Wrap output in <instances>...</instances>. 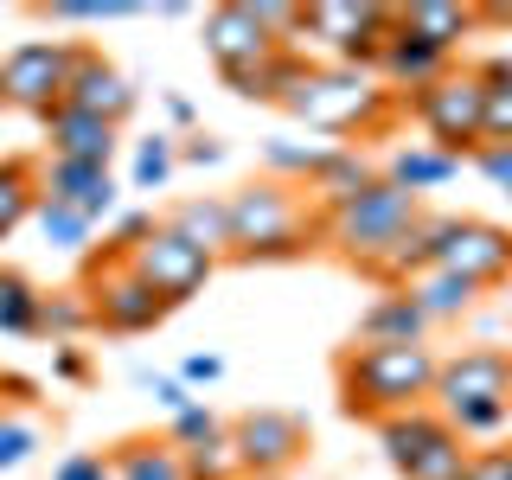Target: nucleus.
<instances>
[{"label": "nucleus", "mask_w": 512, "mask_h": 480, "mask_svg": "<svg viewBox=\"0 0 512 480\" xmlns=\"http://www.w3.org/2000/svg\"><path fill=\"white\" fill-rule=\"evenodd\" d=\"M320 237V205L308 186L288 180H250L231 192V256L237 263H295Z\"/></svg>", "instance_id": "obj_1"}, {"label": "nucleus", "mask_w": 512, "mask_h": 480, "mask_svg": "<svg viewBox=\"0 0 512 480\" xmlns=\"http://www.w3.org/2000/svg\"><path fill=\"white\" fill-rule=\"evenodd\" d=\"M436 378H442V359L429 346H352L340 359L346 410L372 416V423L436 404Z\"/></svg>", "instance_id": "obj_2"}, {"label": "nucleus", "mask_w": 512, "mask_h": 480, "mask_svg": "<svg viewBox=\"0 0 512 480\" xmlns=\"http://www.w3.org/2000/svg\"><path fill=\"white\" fill-rule=\"evenodd\" d=\"M436 410L461 442H487L512 423V352L506 346H468L442 359Z\"/></svg>", "instance_id": "obj_3"}, {"label": "nucleus", "mask_w": 512, "mask_h": 480, "mask_svg": "<svg viewBox=\"0 0 512 480\" xmlns=\"http://www.w3.org/2000/svg\"><path fill=\"white\" fill-rule=\"evenodd\" d=\"M391 109H397V96L372 71H352V64H314L301 77V90L288 96V116H301L314 135L340 141V148H346V135H372L378 122H391Z\"/></svg>", "instance_id": "obj_4"}, {"label": "nucleus", "mask_w": 512, "mask_h": 480, "mask_svg": "<svg viewBox=\"0 0 512 480\" xmlns=\"http://www.w3.org/2000/svg\"><path fill=\"white\" fill-rule=\"evenodd\" d=\"M416 218H423V205H416L404 186L378 180L372 192H359L352 205H340V212H320V244L340 250L352 269H372Z\"/></svg>", "instance_id": "obj_5"}, {"label": "nucleus", "mask_w": 512, "mask_h": 480, "mask_svg": "<svg viewBox=\"0 0 512 480\" xmlns=\"http://www.w3.org/2000/svg\"><path fill=\"white\" fill-rule=\"evenodd\" d=\"M397 109H410L429 128V148L442 154H480V128H487V84H480L474 64H455L442 84L397 96Z\"/></svg>", "instance_id": "obj_6"}, {"label": "nucleus", "mask_w": 512, "mask_h": 480, "mask_svg": "<svg viewBox=\"0 0 512 480\" xmlns=\"http://www.w3.org/2000/svg\"><path fill=\"white\" fill-rule=\"evenodd\" d=\"M84 295H90V308H96V327H103V333H122V340L154 333L160 320H167V295H160V288L141 276L122 250H103L90 263Z\"/></svg>", "instance_id": "obj_7"}, {"label": "nucleus", "mask_w": 512, "mask_h": 480, "mask_svg": "<svg viewBox=\"0 0 512 480\" xmlns=\"http://www.w3.org/2000/svg\"><path fill=\"white\" fill-rule=\"evenodd\" d=\"M77 71V45L71 39H26L0 58V103L26 109V116H52L64 103V84Z\"/></svg>", "instance_id": "obj_8"}, {"label": "nucleus", "mask_w": 512, "mask_h": 480, "mask_svg": "<svg viewBox=\"0 0 512 480\" xmlns=\"http://www.w3.org/2000/svg\"><path fill=\"white\" fill-rule=\"evenodd\" d=\"M128 263H135L141 276H148V282L160 288V295H167V308H180V301H192L205 282H212V269H218L212 256H205L199 244H186V237L173 231L167 218H160V231L148 237V244H135V250H128Z\"/></svg>", "instance_id": "obj_9"}, {"label": "nucleus", "mask_w": 512, "mask_h": 480, "mask_svg": "<svg viewBox=\"0 0 512 480\" xmlns=\"http://www.w3.org/2000/svg\"><path fill=\"white\" fill-rule=\"evenodd\" d=\"M231 442H237V455H244V474L282 480L301 461V448H308V423H301L295 410H244L231 423Z\"/></svg>", "instance_id": "obj_10"}, {"label": "nucleus", "mask_w": 512, "mask_h": 480, "mask_svg": "<svg viewBox=\"0 0 512 480\" xmlns=\"http://www.w3.org/2000/svg\"><path fill=\"white\" fill-rule=\"evenodd\" d=\"M436 269H455V276H468L480 288L506 282L512 276V231H506V224H493V218H448Z\"/></svg>", "instance_id": "obj_11"}, {"label": "nucleus", "mask_w": 512, "mask_h": 480, "mask_svg": "<svg viewBox=\"0 0 512 480\" xmlns=\"http://www.w3.org/2000/svg\"><path fill=\"white\" fill-rule=\"evenodd\" d=\"M199 39H205V58H212L224 77H231V71H250V64H263V58H276V52H282L276 32L256 20L250 0L212 7V13H205V26H199Z\"/></svg>", "instance_id": "obj_12"}, {"label": "nucleus", "mask_w": 512, "mask_h": 480, "mask_svg": "<svg viewBox=\"0 0 512 480\" xmlns=\"http://www.w3.org/2000/svg\"><path fill=\"white\" fill-rule=\"evenodd\" d=\"M135 103H141L135 77L116 71L96 45H77V71H71V84H64V109H84V116L122 128L128 116H135Z\"/></svg>", "instance_id": "obj_13"}, {"label": "nucleus", "mask_w": 512, "mask_h": 480, "mask_svg": "<svg viewBox=\"0 0 512 480\" xmlns=\"http://www.w3.org/2000/svg\"><path fill=\"white\" fill-rule=\"evenodd\" d=\"M39 199L71 205V212H84L90 224H109V218L122 212V186L109 180V167H84V160H52V154H45V167H39Z\"/></svg>", "instance_id": "obj_14"}, {"label": "nucleus", "mask_w": 512, "mask_h": 480, "mask_svg": "<svg viewBox=\"0 0 512 480\" xmlns=\"http://www.w3.org/2000/svg\"><path fill=\"white\" fill-rule=\"evenodd\" d=\"M448 71H455V58H448L442 45H429V39H416V32H404V26H397V32H391V45H384L378 84L391 90V96H416V90L442 84Z\"/></svg>", "instance_id": "obj_15"}, {"label": "nucleus", "mask_w": 512, "mask_h": 480, "mask_svg": "<svg viewBox=\"0 0 512 480\" xmlns=\"http://www.w3.org/2000/svg\"><path fill=\"white\" fill-rule=\"evenodd\" d=\"M45 148L52 160H84V167H109V154H116V122H96L84 109H52L45 116Z\"/></svg>", "instance_id": "obj_16"}, {"label": "nucleus", "mask_w": 512, "mask_h": 480, "mask_svg": "<svg viewBox=\"0 0 512 480\" xmlns=\"http://www.w3.org/2000/svg\"><path fill=\"white\" fill-rule=\"evenodd\" d=\"M423 333H429V314L410 301V288H384L372 308L359 314L352 346H423Z\"/></svg>", "instance_id": "obj_17"}, {"label": "nucleus", "mask_w": 512, "mask_h": 480, "mask_svg": "<svg viewBox=\"0 0 512 480\" xmlns=\"http://www.w3.org/2000/svg\"><path fill=\"white\" fill-rule=\"evenodd\" d=\"M314 64L301 58V45H282L276 58H263V64H250V71H231L224 84H231L244 103H282L288 109V96L301 90V77H308Z\"/></svg>", "instance_id": "obj_18"}, {"label": "nucleus", "mask_w": 512, "mask_h": 480, "mask_svg": "<svg viewBox=\"0 0 512 480\" xmlns=\"http://www.w3.org/2000/svg\"><path fill=\"white\" fill-rule=\"evenodd\" d=\"M397 26L429 39V45H442L455 58V45L480 26V7H461V0H410V7H397Z\"/></svg>", "instance_id": "obj_19"}, {"label": "nucleus", "mask_w": 512, "mask_h": 480, "mask_svg": "<svg viewBox=\"0 0 512 480\" xmlns=\"http://www.w3.org/2000/svg\"><path fill=\"white\" fill-rule=\"evenodd\" d=\"M442 436H448V423H442L436 404L404 410V416H384V423H378V448H384V461H391L397 474H410L416 455H423L429 442H442Z\"/></svg>", "instance_id": "obj_20"}, {"label": "nucleus", "mask_w": 512, "mask_h": 480, "mask_svg": "<svg viewBox=\"0 0 512 480\" xmlns=\"http://www.w3.org/2000/svg\"><path fill=\"white\" fill-rule=\"evenodd\" d=\"M378 180H384V173H378V167H372V160H365L359 148H333V160L314 173L308 199L320 205V212H340V205H352L359 192H372Z\"/></svg>", "instance_id": "obj_21"}, {"label": "nucleus", "mask_w": 512, "mask_h": 480, "mask_svg": "<svg viewBox=\"0 0 512 480\" xmlns=\"http://www.w3.org/2000/svg\"><path fill=\"white\" fill-rule=\"evenodd\" d=\"M109 468H116V480H192L186 455L167 436H128V442H116V448H109Z\"/></svg>", "instance_id": "obj_22"}, {"label": "nucleus", "mask_w": 512, "mask_h": 480, "mask_svg": "<svg viewBox=\"0 0 512 480\" xmlns=\"http://www.w3.org/2000/svg\"><path fill=\"white\" fill-rule=\"evenodd\" d=\"M455 173H461V154H442V148H429V141H410V148H397L391 160H384V180L404 186L410 199H416V192L448 186Z\"/></svg>", "instance_id": "obj_23"}, {"label": "nucleus", "mask_w": 512, "mask_h": 480, "mask_svg": "<svg viewBox=\"0 0 512 480\" xmlns=\"http://www.w3.org/2000/svg\"><path fill=\"white\" fill-rule=\"evenodd\" d=\"M487 295L480 282H468V276H455V269H423V276L410 282V301L429 314V327L436 320H461V314H474V301Z\"/></svg>", "instance_id": "obj_24"}, {"label": "nucleus", "mask_w": 512, "mask_h": 480, "mask_svg": "<svg viewBox=\"0 0 512 480\" xmlns=\"http://www.w3.org/2000/svg\"><path fill=\"white\" fill-rule=\"evenodd\" d=\"M167 224L186 237V244H199L212 263H218V256H231V199H186Z\"/></svg>", "instance_id": "obj_25"}, {"label": "nucleus", "mask_w": 512, "mask_h": 480, "mask_svg": "<svg viewBox=\"0 0 512 480\" xmlns=\"http://www.w3.org/2000/svg\"><path fill=\"white\" fill-rule=\"evenodd\" d=\"M333 148H340V141H295V135H276V141H263V167H269V180L314 186V173L333 160Z\"/></svg>", "instance_id": "obj_26"}, {"label": "nucleus", "mask_w": 512, "mask_h": 480, "mask_svg": "<svg viewBox=\"0 0 512 480\" xmlns=\"http://www.w3.org/2000/svg\"><path fill=\"white\" fill-rule=\"evenodd\" d=\"M45 314V288H32L20 269H0V333L7 340H32Z\"/></svg>", "instance_id": "obj_27"}, {"label": "nucleus", "mask_w": 512, "mask_h": 480, "mask_svg": "<svg viewBox=\"0 0 512 480\" xmlns=\"http://www.w3.org/2000/svg\"><path fill=\"white\" fill-rule=\"evenodd\" d=\"M39 212V167L32 160H0V237H13Z\"/></svg>", "instance_id": "obj_28"}, {"label": "nucleus", "mask_w": 512, "mask_h": 480, "mask_svg": "<svg viewBox=\"0 0 512 480\" xmlns=\"http://www.w3.org/2000/svg\"><path fill=\"white\" fill-rule=\"evenodd\" d=\"M96 327V308L84 295V282L77 288H45V314H39V333H52V346H77V333Z\"/></svg>", "instance_id": "obj_29"}, {"label": "nucleus", "mask_w": 512, "mask_h": 480, "mask_svg": "<svg viewBox=\"0 0 512 480\" xmlns=\"http://www.w3.org/2000/svg\"><path fill=\"white\" fill-rule=\"evenodd\" d=\"M365 7H372V0H314L308 20H301V39H327L333 52H340L352 32L365 26Z\"/></svg>", "instance_id": "obj_30"}, {"label": "nucleus", "mask_w": 512, "mask_h": 480, "mask_svg": "<svg viewBox=\"0 0 512 480\" xmlns=\"http://www.w3.org/2000/svg\"><path fill=\"white\" fill-rule=\"evenodd\" d=\"M173 167H180V135H148V141H135V192H160L173 180Z\"/></svg>", "instance_id": "obj_31"}, {"label": "nucleus", "mask_w": 512, "mask_h": 480, "mask_svg": "<svg viewBox=\"0 0 512 480\" xmlns=\"http://www.w3.org/2000/svg\"><path fill=\"white\" fill-rule=\"evenodd\" d=\"M468 461H474V455H468V442L448 429L442 442H429L423 455H416V468H410L404 480H468Z\"/></svg>", "instance_id": "obj_32"}, {"label": "nucleus", "mask_w": 512, "mask_h": 480, "mask_svg": "<svg viewBox=\"0 0 512 480\" xmlns=\"http://www.w3.org/2000/svg\"><path fill=\"white\" fill-rule=\"evenodd\" d=\"M39 231H45V244L52 250H84L90 237H96V224L84 218V212H71V205H52V199H39Z\"/></svg>", "instance_id": "obj_33"}, {"label": "nucleus", "mask_w": 512, "mask_h": 480, "mask_svg": "<svg viewBox=\"0 0 512 480\" xmlns=\"http://www.w3.org/2000/svg\"><path fill=\"white\" fill-rule=\"evenodd\" d=\"M218 436H231V423H224L205 397L192 410H180V416H173V429H167V442L180 448V455H192V448H205V442H218Z\"/></svg>", "instance_id": "obj_34"}, {"label": "nucleus", "mask_w": 512, "mask_h": 480, "mask_svg": "<svg viewBox=\"0 0 512 480\" xmlns=\"http://www.w3.org/2000/svg\"><path fill=\"white\" fill-rule=\"evenodd\" d=\"M39 13L45 20H64V26H103V20H135L141 0H52Z\"/></svg>", "instance_id": "obj_35"}, {"label": "nucleus", "mask_w": 512, "mask_h": 480, "mask_svg": "<svg viewBox=\"0 0 512 480\" xmlns=\"http://www.w3.org/2000/svg\"><path fill=\"white\" fill-rule=\"evenodd\" d=\"M186 474L192 480H244V455H237L231 436H218V442H205V448L186 455Z\"/></svg>", "instance_id": "obj_36"}, {"label": "nucleus", "mask_w": 512, "mask_h": 480, "mask_svg": "<svg viewBox=\"0 0 512 480\" xmlns=\"http://www.w3.org/2000/svg\"><path fill=\"white\" fill-rule=\"evenodd\" d=\"M135 384H141V391H148V397H154V404L167 410V416H180V410L199 404V391H192V384H186L180 372H135Z\"/></svg>", "instance_id": "obj_37"}, {"label": "nucleus", "mask_w": 512, "mask_h": 480, "mask_svg": "<svg viewBox=\"0 0 512 480\" xmlns=\"http://www.w3.org/2000/svg\"><path fill=\"white\" fill-rule=\"evenodd\" d=\"M32 448H39V429L20 423V416H0V474L26 468V461H32Z\"/></svg>", "instance_id": "obj_38"}, {"label": "nucleus", "mask_w": 512, "mask_h": 480, "mask_svg": "<svg viewBox=\"0 0 512 480\" xmlns=\"http://www.w3.org/2000/svg\"><path fill=\"white\" fill-rule=\"evenodd\" d=\"M480 148H512V84H487V128Z\"/></svg>", "instance_id": "obj_39"}, {"label": "nucleus", "mask_w": 512, "mask_h": 480, "mask_svg": "<svg viewBox=\"0 0 512 480\" xmlns=\"http://www.w3.org/2000/svg\"><path fill=\"white\" fill-rule=\"evenodd\" d=\"M52 480H116V468H109V455H96V448H77V455H64Z\"/></svg>", "instance_id": "obj_40"}, {"label": "nucleus", "mask_w": 512, "mask_h": 480, "mask_svg": "<svg viewBox=\"0 0 512 480\" xmlns=\"http://www.w3.org/2000/svg\"><path fill=\"white\" fill-rule=\"evenodd\" d=\"M160 231V218H148V212H116V231H109V250H135V244H148V237Z\"/></svg>", "instance_id": "obj_41"}, {"label": "nucleus", "mask_w": 512, "mask_h": 480, "mask_svg": "<svg viewBox=\"0 0 512 480\" xmlns=\"http://www.w3.org/2000/svg\"><path fill=\"white\" fill-rule=\"evenodd\" d=\"M180 378L192 384V391H212V384L224 378V359H218V352H186V359H180Z\"/></svg>", "instance_id": "obj_42"}, {"label": "nucleus", "mask_w": 512, "mask_h": 480, "mask_svg": "<svg viewBox=\"0 0 512 480\" xmlns=\"http://www.w3.org/2000/svg\"><path fill=\"white\" fill-rule=\"evenodd\" d=\"M468 480H512V448H480L468 461Z\"/></svg>", "instance_id": "obj_43"}, {"label": "nucleus", "mask_w": 512, "mask_h": 480, "mask_svg": "<svg viewBox=\"0 0 512 480\" xmlns=\"http://www.w3.org/2000/svg\"><path fill=\"white\" fill-rule=\"evenodd\" d=\"M52 378H58V384H84V378H90L84 346H58V352H52Z\"/></svg>", "instance_id": "obj_44"}, {"label": "nucleus", "mask_w": 512, "mask_h": 480, "mask_svg": "<svg viewBox=\"0 0 512 480\" xmlns=\"http://www.w3.org/2000/svg\"><path fill=\"white\" fill-rule=\"evenodd\" d=\"M180 160H192V167H218L224 141L218 135H180Z\"/></svg>", "instance_id": "obj_45"}, {"label": "nucleus", "mask_w": 512, "mask_h": 480, "mask_svg": "<svg viewBox=\"0 0 512 480\" xmlns=\"http://www.w3.org/2000/svg\"><path fill=\"white\" fill-rule=\"evenodd\" d=\"M474 167L487 173V180L500 186V192L512 186V148H480V154H474Z\"/></svg>", "instance_id": "obj_46"}, {"label": "nucleus", "mask_w": 512, "mask_h": 480, "mask_svg": "<svg viewBox=\"0 0 512 480\" xmlns=\"http://www.w3.org/2000/svg\"><path fill=\"white\" fill-rule=\"evenodd\" d=\"M0 391H7V397H32V391H39V378H26V372H0Z\"/></svg>", "instance_id": "obj_47"}, {"label": "nucleus", "mask_w": 512, "mask_h": 480, "mask_svg": "<svg viewBox=\"0 0 512 480\" xmlns=\"http://www.w3.org/2000/svg\"><path fill=\"white\" fill-rule=\"evenodd\" d=\"M167 122L173 128H192V103H186V96H167Z\"/></svg>", "instance_id": "obj_48"}, {"label": "nucleus", "mask_w": 512, "mask_h": 480, "mask_svg": "<svg viewBox=\"0 0 512 480\" xmlns=\"http://www.w3.org/2000/svg\"><path fill=\"white\" fill-rule=\"evenodd\" d=\"M244 480H263V474H244Z\"/></svg>", "instance_id": "obj_49"}, {"label": "nucleus", "mask_w": 512, "mask_h": 480, "mask_svg": "<svg viewBox=\"0 0 512 480\" xmlns=\"http://www.w3.org/2000/svg\"><path fill=\"white\" fill-rule=\"evenodd\" d=\"M506 199H512V186H506Z\"/></svg>", "instance_id": "obj_50"}, {"label": "nucleus", "mask_w": 512, "mask_h": 480, "mask_svg": "<svg viewBox=\"0 0 512 480\" xmlns=\"http://www.w3.org/2000/svg\"><path fill=\"white\" fill-rule=\"evenodd\" d=\"M506 308H512V295H506Z\"/></svg>", "instance_id": "obj_51"}]
</instances>
